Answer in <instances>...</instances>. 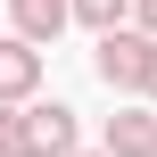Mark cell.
I'll return each instance as SVG.
<instances>
[{
	"mask_svg": "<svg viewBox=\"0 0 157 157\" xmlns=\"http://www.w3.org/2000/svg\"><path fill=\"white\" fill-rule=\"evenodd\" d=\"M33 91H41V50L0 33V108H33Z\"/></svg>",
	"mask_w": 157,
	"mask_h": 157,
	"instance_id": "obj_4",
	"label": "cell"
},
{
	"mask_svg": "<svg viewBox=\"0 0 157 157\" xmlns=\"http://www.w3.org/2000/svg\"><path fill=\"white\" fill-rule=\"evenodd\" d=\"M75 25H91V33L108 41V33H124V25H132V0H75Z\"/></svg>",
	"mask_w": 157,
	"mask_h": 157,
	"instance_id": "obj_6",
	"label": "cell"
},
{
	"mask_svg": "<svg viewBox=\"0 0 157 157\" xmlns=\"http://www.w3.org/2000/svg\"><path fill=\"white\" fill-rule=\"evenodd\" d=\"M99 149H108V157H157V108H149V99L116 108V116L99 124Z\"/></svg>",
	"mask_w": 157,
	"mask_h": 157,
	"instance_id": "obj_3",
	"label": "cell"
},
{
	"mask_svg": "<svg viewBox=\"0 0 157 157\" xmlns=\"http://www.w3.org/2000/svg\"><path fill=\"white\" fill-rule=\"evenodd\" d=\"M8 25H17V41L50 50V41L75 25V0H8Z\"/></svg>",
	"mask_w": 157,
	"mask_h": 157,
	"instance_id": "obj_5",
	"label": "cell"
},
{
	"mask_svg": "<svg viewBox=\"0 0 157 157\" xmlns=\"http://www.w3.org/2000/svg\"><path fill=\"white\" fill-rule=\"evenodd\" d=\"M25 124H33V157H83V124L66 99H33Z\"/></svg>",
	"mask_w": 157,
	"mask_h": 157,
	"instance_id": "obj_2",
	"label": "cell"
},
{
	"mask_svg": "<svg viewBox=\"0 0 157 157\" xmlns=\"http://www.w3.org/2000/svg\"><path fill=\"white\" fill-rule=\"evenodd\" d=\"M83 157H108V149H83Z\"/></svg>",
	"mask_w": 157,
	"mask_h": 157,
	"instance_id": "obj_10",
	"label": "cell"
},
{
	"mask_svg": "<svg viewBox=\"0 0 157 157\" xmlns=\"http://www.w3.org/2000/svg\"><path fill=\"white\" fill-rule=\"evenodd\" d=\"M0 157H33V124H25V108H0Z\"/></svg>",
	"mask_w": 157,
	"mask_h": 157,
	"instance_id": "obj_7",
	"label": "cell"
},
{
	"mask_svg": "<svg viewBox=\"0 0 157 157\" xmlns=\"http://www.w3.org/2000/svg\"><path fill=\"white\" fill-rule=\"evenodd\" d=\"M132 33H149V41H157V0H132Z\"/></svg>",
	"mask_w": 157,
	"mask_h": 157,
	"instance_id": "obj_8",
	"label": "cell"
},
{
	"mask_svg": "<svg viewBox=\"0 0 157 157\" xmlns=\"http://www.w3.org/2000/svg\"><path fill=\"white\" fill-rule=\"evenodd\" d=\"M141 99H149V108H157V58H149V91H141Z\"/></svg>",
	"mask_w": 157,
	"mask_h": 157,
	"instance_id": "obj_9",
	"label": "cell"
},
{
	"mask_svg": "<svg viewBox=\"0 0 157 157\" xmlns=\"http://www.w3.org/2000/svg\"><path fill=\"white\" fill-rule=\"evenodd\" d=\"M149 58H157V41L124 25V33H108V41L91 50V75H99L108 91H124V99H141V91H149Z\"/></svg>",
	"mask_w": 157,
	"mask_h": 157,
	"instance_id": "obj_1",
	"label": "cell"
}]
</instances>
